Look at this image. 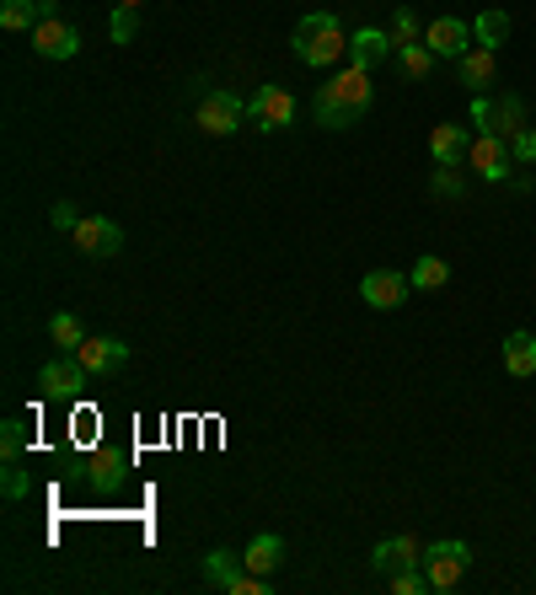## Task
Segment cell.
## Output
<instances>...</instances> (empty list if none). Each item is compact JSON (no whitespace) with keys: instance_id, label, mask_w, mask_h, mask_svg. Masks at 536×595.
Masks as SVG:
<instances>
[{"instance_id":"cell-35","label":"cell","mask_w":536,"mask_h":595,"mask_svg":"<svg viewBox=\"0 0 536 595\" xmlns=\"http://www.w3.org/2000/svg\"><path fill=\"white\" fill-rule=\"evenodd\" d=\"M119 5H134V11H139V5H145V0H119Z\"/></svg>"},{"instance_id":"cell-11","label":"cell","mask_w":536,"mask_h":595,"mask_svg":"<svg viewBox=\"0 0 536 595\" xmlns=\"http://www.w3.org/2000/svg\"><path fill=\"white\" fill-rule=\"evenodd\" d=\"M424 44H429L435 60H462L472 49V27L462 16H435V22L424 27Z\"/></svg>"},{"instance_id":"cell-26","label":"cell","mask_w":536,"mask_h":595,"mask_svg":"<svg viewBox=\"0 0 536 595\" xmlns=\"http://www.w3.org/2000/svg\"><path fill=\"white\" fill-rule=\"evenodd\" d=\"M119 477H124V457H119V451H102V457L92 462V483H97V488H113Z\"/></svg>"},{"instance_id":"cell-4","label":"cell","mask_w":536,"mask_h":595,"mask_svg":"<svg viewBox=\"0 0 536 595\" xmlns=\"http://www.w3.org/2000/svg\"><path fill=\"white\" fill-rule=\"evenodd\" d=\"M472 130L515 139V134L526 130V102H521V97H499V102H494L488 92H477V102H472Z\"/></svg>"},{"instance_id":"cell-24","label":"cell","mask_w":536,"mask_h":595,"mask_svg":"<svg viewBox=\"0 0 536 595\" xmlns=\"http://www.w3.org/2000/svg\"><path fill=\"white\" fill-rule=\"evenodd\" d=\"M398 60H402V70H407L413 81H424V75L435 70V54H429V44H402Z\"/></svg>"},{"instance_id":"cell-19","label":"cell","mask_w":536,"mask_h":595,"mask_svg":"<svg viewBox=\"0 0 536 595\" xmlns=\"http://www.w3.org/2000/svg\"><path fill=\"white\" fill-rule=\"evenodd\" d=\"M504 371L510 376H536V332H510L504 338Z\"/></svg>"},{"instance_id":"cell-28","label":"cell","mask_w":536,"mask_h":595,"mask_svg":"<svg viewBox=\"0 0 536 595\" xmlns=\"http://www.w3.org/2000/svg\"><path fill=\"white\" fill-rule=\"evenodd\" d=\"M22 446H27L22 418H5V424H0V457H5V462H16V457H22Z\"/></svg>"},{"instance_id":"cell-5","label":"cell","mask_w":536,"mask_h":595,"mask_svg":"<svg viewBox=\"0 0 536 595\" xmlns=\"http://www.w3.org/2000/svg\"><path fill=\"white\" fill-rule=\"evenodd\" d=\"M290 119H295V97L284 92V86H258L253 97H247V124L253 130H290Z\"/></svg>"},{"instance_id":"cell-9","label":"cell","mask_w":536,"mask_h":595,"mask_svg":"<svg viewBox=\"0 0 536 595\" xmlns=\"http://www.w3.org/2000/svg\"><path fill=\"white\" fill-rule=\"evenodd\" d=\"M33 54L38 60H75L81 54V33L70 27L65 16H44L33 27Z\"/></svg>"},{"instance_id":"cell-33","label":"cell","mask_w":536,"mask_h":595,"mask_svg":"<svg viewBox=\"0 0 536 595\" xmlns=\"http://www.w3.org/2000/svg\"><path fill=\"white\" fill-rule=\"evenodd\" d=\"M435 189H440L446 198L462 194V178H456V167H440V172H435Z\"/></svg>"},{"instance_id":"cell-2","label":"cell","mask_w":536,"mask_h":595,"mask_svg":"<svg viewBox=\"0 0 536 595\" xmlns=\"http://www.w3.org/2000/svg\"><path fill=\"white\" fill-rule=\"evenodd\" d=\"M295 54H301V65H312V70L338 65V60L349 54L343 22H338L333 11H306V16L295 22Z\"/></svg>"},{"instance_id":"cell-32","label":"cell","mask_w":536,"mask_h":595,"mask_svg":"<svg viewBox=\"0 0 536 595\" xmlns=\"http://www.w3.org/2000/svg\"><path fill=\"white\" fill-rule=\"evenodd\" d=\"M5 499H27V472H16L11 462H5Z\"/></svg>"},{"instance_id":"cell-16","label":"cell","mask_w":536,"mask_h":595,"mask_svg":"<svg viewBox=\"0 0 536 595\" xmlns=\"http://www.w3.org/2000/svg\"><path fill=\"white\" fill-rule=\"evenodd\" d=\"M44 16H60V0H5L0 5V27L5 33H33Z\"/></svg>"},{"instance_id":"cell-10","label":"cell","mask_w":536,"mask_h":595,"mask_svg":"<svg viewBox=\"0 0 536 595\" xmlns=\"http://www.w3.org/2000/svg\"><path fill=\"white\" fill-rule=\"evenodd\" d=\"M407 290H413V279L398 274V268H370V274L360 279V295H365L376 312H398L402 301H407Z\"/></svg>"},{"instance_id":"cell-23","label":"cell","mask_w":536,"mask_h":595,"mask_svg":"<svg viewBox=\"0 0 536 595\" xmlns=\"http://www.w3.org/2000/svg\"><path fill=\"white\" fill-rule=\"evenodd\" d=\"M407 279H413L418 290H446V279H451V268H446V258H418Z\"/></svg>"},{"instance_id":"cell-17","label":"cell","mask_w":536,"mask_h":595,"mask_svg":"<svg viewBox=\"0 0 536 595\" xmlns=\"http://www.w3.org/2000/svg\"><path fill=\"white\" fill-rule=\"evenodd\" d=\"M392 49H398V44H392V33L365 27V33H354V38H349V65H360V70H370V75H376V65H381Z\"/></svg>"},{"instance_id":"cell-12","label":"cell","mask_w":536,"mask_h":595,"mask_svg":"<svg viewBox=\"0 0 536 595\" xmlns=\"http://www.w3.org/2000/svg\"><path fill=\"white\" fill-rule=\"evenodd\" d=\"M86 381H92V371H86L75 354H65V360H49V365L38 371V387H44L49 397H65V402L86 392Z\"/></svg>"},{"instance_id":"cell-20","label":"cell","mask_w":536,"mask_h":595,"mask_svg":"<svg viewBox=\"0 0 536 595\" xmlns=\"http://www.w3.org/2000/svg\"><path fill=\"white\" fill-rule=\"evenodd\" d=\"M279 558H284V542L279 536H258L253 547H247V558H242V569H253V574H273L279 569Z\"/></svg>"},{"instance_id":"cell-6","label":"cell","mask_w":536,"mask_h":595,"mask_svg":"<svg viewBox=\"0 0 536 595\" xmlns=\"http://www.w3.org/2000/svg\"><path fill=\"white\" fill-rule=\"evenodd\" d=\"M247 124V102L236 92H204L199 97V130L204 134H236Z\"/></svg>"},{"instance_id":"cell-18","label":"cell","mask_w":536,"mask_h":595,"mask_svg":"<svg viewBox=\"0 0 536 595\" xmlns=\"http://www.w3.org/2000/svg\"><path fill=\"white\" fill-rule=\"evenodd\" d=\"M472 134L462 124H435L429 134V156H435V167H462V156H467Z\"/></svg>"},{"instance_id":"cell-30","label":"cell","mask_w":536,"mask_h":595,"mask_svg":"<svg viewBox=\"0 0 536 595\" xmlns=\"http://www.w3.org/2000/svg\"><path fill=\"white\" fill-rule=\"evenodd\" d=\"M387 585H392V595H418V591H429V580H424L418 569H402V574H387Z\"/></svg>"},{"instance_id":"cell-21","label":"cell","mask_w":536,"mask_h":595,"mask_svg":"<svg viewBox=\"0 0 536 595\" xmlns=\"http://www.w3.org/2000/svg\"><path fill=\"white\" fill-rule=\"evenodd\" d=\"M472 38L488 44V49H499V44L510 38V16H504V11H483V16L472 22Z\"/></svg>"},{"instance_id":"cell-25","label":"cell","mask_w":536,"mask_h":595,"mask_svg":"<svg viewBox=\"0 0 536 595\" xmlns=\"http://www.w3.org/2000/svg\"><path fill=\"white\" fill-rule=\"evenodd\" d=\"M204 569H209V580L226 591V585L242 574V558H236V552H209V558H204Z\"/></svg>"},{"instance_id":"cell-7","label":"cell","mask_w":536,"mask_h":595,"mask_svg":"<svg viewBox=\"0 0 536 595\" xmlns=\"http://www.w3.org/2000/svg\"><path fill=\"white\" fill-rule=\"evenodd\" d=\"M70 236H75V247H81L86 258H119V247H124V231H119L108 215H81Z\"/></svg>"},{"instance_id":"cell-27","label":"cell","mask_w":536,"mask_h":595,"mask_svg":"<svg viewBox=\"0 0 536 595\" xmlns=\"http://www.w3.org/2000/svg\"><path fill=\"white\" fill-rule=\"evenodd\" d=\"M392 44H418V11H407V5H398L392 11Z\"/></svg>"},{"instance_id":"cell-13","label":"cell","mask_w":536,"mask_h":595,"mask_svg":"<svg viewBox=\"0 0 536 595\" xmlns=\"http://www.w3.org/2000/svg\"><path fill=\"white\" fill-rule=\"evenodd\" d=\"M75 360H81L92 376H113V371L130 365V343H119V338H86V343L75 349Z\"/></svg>"},{"instance_id":"cell-1","label":"cell","mask_w":536,"mask_h":595,"mask_svg":"<svg viewBox=\"0 0 536 595\" xmlns=\"http://www.w3.org/2000/svg\"><path fill=\"white\" fill-rule=\"evenodd\" d=\"M370 102H376L370 70L343 65L333 81L317 92V124H322V130H354V124L370 113Z\"/></svg>"},{"instance_id":"cell-3","label":"cell","mask_w":536,"mask_h":595,"mask_svg":"<svg viewBox=\"0 0 536 595\" xmlns=\"http://www.w3.org/2000/svg\"><path fill=\"white\" fill-rule=\"evenodd\" d=\"M467 563H472L467 542H429L424 547V580H429V591H456L462 574H467Z\"/></svg>"},{"instance_id":"cell-14","label":"cell","mask_w":536,"mask_h":595,"mask_svg":"<svg viewBox=\"0 0 536 595\" xmlns=\"http://www.w3.org/2000/svg\"><path fill=\"white\" fill-rule=\"evenodd\" d=\"M456 75H462V86H472V92H488V86L499 81V49L472 44L467 54L456 60Z\"/></svg>"},{"instance_id":"cell-8","label":"cell","mask_w":536,"mask_h":595,"mask_svg":"<svg viewBox=\"0 0 536 595\" xmlns=\"http://www.w3.org/2000/svg\"><path fill=\"white\" fill-rule=\"evenodd\" d=\"M510 139L504 134H472L467 145V167L477 178H488V183H504V172H510Z\"/></svg>"},{"instance_id":"cell-22","label":"cell","mask_w":536,"mask_h":595,"mask_svg":"<svg viewBox=\"0 0 536 595\" xmlns=\"http://www.w3.org/2000/svg\"><path fill=\"white\" fill-rule=\"evenodd\" d=\"M49 338L65 349V354H75L81 343H86V328H81V317H70V312H60L54 323H49Z\"/></svg>"},{"instance_id":"cell-34","label":"cell","mask_w":536,"mask_h":595,"mask_svg":"<svg viewBox=\"0 0 536 595\" xmlns=\"http://www.w3.org/2000/svg\"><path fill=\"white\" fill-rule=\"evenodd\" d=\"M75 220H81L75 204H54V231H75Z\"/></svg>"},{"instance_id":"cell-15","label":"cell","mask_w":536,"mask_h":595,"mask_svg":"<svg viewBox=\"0 0 536 595\" xmlns=\"http://www.w3.org/2000/svg\"><path fill=\"white\" fill-rule=\"evenodd\" d=\"M370 563H376V574H402V569L424 563V547H418V536H392L370 552Z\"/></svg>"},{"instance_id":"cell-31","label":"cell","mask_w":536,"mask_h":595,"mask_svg":"<svg viewBox=\"0 0 536 595\" xmlns=\"http://www.w3.org/2000/svg\"><path fill=\"white\" fill-rule=\"evenodd\" d=\"M510 156H515V161H536V130L515 134V139H510Z\"/></svg>"},{"instance_id":"cell-29","label":"cell","mask_w":536,"mask_h":595,"mask_svg":"<svg viewBox=\"0 0 536 595\" xmlns=\"http://www.w3.org/2000/svg\"><path fill=\"white\" fill-rule=\"evenodd\" d=\"M108 33H113V44H130L134 33H139V16H134V5H119V11H113Z\"/></svg>"}]
</instances>
